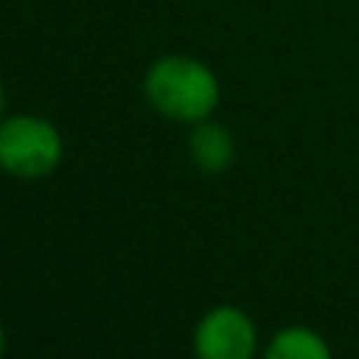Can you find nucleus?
I'll return each mask as SVG.
<instances>
[{"label": "nucleus", "mask_w": 359, "mask_h": 359, "mask_svg": "<svg viewBox=\"0 0 359 359\" xmlns=\"http://www.w3.org/2000/svg\"><path fill=\"white\" fill-rule=\"evenodd\" d=\"M145 101L164 120L196 126L211 120L221 104V79L205 60L189 54H164L142 79Z\"/></svg>", "instance_id": "f257e3e1"}, {"label": "nucleus", "mask_w": 359, "mask_h": 359, "mask_svg": "<svg viewBox=\"0 0 359 359\" xmlns=\"http://www.w3.org/2000/svg\"><path fill=\"white\" fill-rule=\"evenodd\" d=\"M63 161V136L38 114L0 120V170L16 180H44Z\"/></svg>", "instance_id": "f03ea898"}, {"label": "nucleus", "mask_w": 359, "mask_h": 359, "mask_svg": "<svg viewBox=\"0 0 359 359\" xmlns=\"http://www.w3.org/2000/svg\"><path fill=\"white\" fill-rule=\"evenodd\" d=\"M192 353L196 359H255L259 328L240 306H215L192 331Z\"/></svg>", "instance_id": "7ed1b4c3"}, {"label": "nucleus", "mask_w": 359, "mask_h": 359, "mask_svg": "<svg viewBox=\"0 0 359 359\" xmlns=\"http://www.w3.org/2000/svg\"><path fill=\"white\" fill-rule=\"evenodd\" d=\"M189 158L202 174H224L230 170V164L236 161V142L233 133L224 123H215V120H202V123L192 126L189 133Z\"/></svg>", "instance_id": "20e7f679"}, {"label": "nucleus", "mask_w": 359, "mask_h": 359, "mask_svg": "<svg viewBox=\"0 0 359 359\" xmlns=\"http://www.w3.org/2000/svg\"><path fill=\"white\" fill-rule=\"evenodd\" d=\"M262 359H334L328 341L316 328L306 325H287L268 341Z\"/></svg>", "instance_id": "39448f33"}, {"label": "nucleus", "mask_w": 359, "mask_h": 359, "mask_svg": "<svg viewBox=\"0 0 359 359\" xmlns=\"http://www.w3.org/2000/svg\"><path fill=\"white\" fill-rule=\"evenodd\" d=\"M6 117V92H4V82H0V120Z\"/></svg>", "instance_id": "423d86ee"}, {"label": "nucleus", "mask_w": 359, "mask_h": 359, "mask_svg": "<svg viewBox=\"0 0 359 359\" xmlns=\"http://www.w3.org/2000/svg\"><path fill=\"white\" fill-rule=\"evenodd\" d=\"M4 350H6V334H4V325H0V359H4Z\"/></svg>", "instance_id": "0eeeda50"}]
</instances>
